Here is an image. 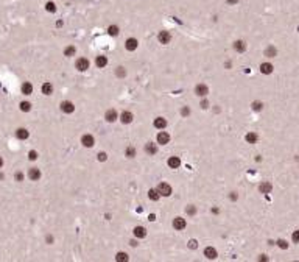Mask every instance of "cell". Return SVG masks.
I'll return each mask as SVG.
<instances>
[{"instance_id":"1","label":"cell","mask_w":299,"mask_h":262,"mask_svg":"<svg viewBox=\"0 0 299 262\" xmlns=\"http://www.w3.org/2000/svg\"><path fill=\"white\" fill-rule=\"evenodd\" d=\"M157 191H159L161 195L170 197V195H171V192H173V189H171V186H170L168 183H161L159 186H157Z\"/></svg>"},{"instance_id":"2","label":"cell","mask_w":299,"mask_h":262,"mask_svg":"<svg viewBox=\"0 0 299 262\" xmlns=\"http://www.w3.org/2000/svg\"><path fill=\"white\" fill-rule=\"evenodd\" d=\"M75 66H76V69H78L80 72H86L89 69V60L87 58H78L76 60V62H75Z\"/></svg>"},{"instance_id":"3","label":"cell","mask_w":299,"mask_h":262,"mask_svg":"<svg viewBox=\"0 0 299 262\" xmlns=\"http://www.w3.org/2000/svg\"><path fill=\"white\" fill-rule=\"evenodd\" d=\"M81 144H83V147L90 148V147H94L95 139H94L92 134H83V136H81Z\"/></svg>"},{"instance_id":"4","label":"cell","mask_w":299,"mask_h":262,"mask_svg":"<svg viewBox=\"0 0 299 262\" xmlns=\"http://www.w3.org/2000/svg\"><path fill=\"white\" fill-rule=\"evenodd\" d=\"M195 94H196L198 97H206L207 94H209V88H207L206 84L199 83V84H196V88H195Z\"/></svg>"},{"instance_id":"5","label":"cell","mask_w":299,"mask_h":262,"mask_svg":"<svg viewBox=\"0 0 299 262\" xmlns=\"http://www.w3.org/2000/svg\"><path fill=\"white\" fill-rule=\"evenodd\" d=\"M185 226H187V222H185V219H182V217H176L173 220V228L178 229V231H182Z\"/></svg>"},{"instance_id":"6","label":"cell","mask_w":299,"mask_h":262,"mask_svg":"<svg viewBox=\"0 0 299 262\" xmlns=\"http://www.w3.org/2000/svg\"><path fill=\"white\" fill-rule=\"evenodd\" d=\"M61 111H62V112H66V114H72V112L75 111V105H73L72 102L66 100V102H62V103H61Z\"/></svg>"},{"instance_id":"7","label":"cell","mask_w":299,"mask_h":262,"mask_svg":"<svg viewBox=\"0 0 299 262\" xmlns=\"http://www.w3.org/2000/svg\"><path fill=\"white\" fill-rule=\"evenodd\" d=\"M157 39H159V42L161 44H170V41H171V34H170V31H159V34H157Z\"/></svg>"},{"instance_id":"8","label":"cell","mask_w":299,"mask_h":262,"mask_svg":"<svg viewBox=\"0 0 299 262\" xmlns=\"http://www.w3.org/2000/svg\"><path fill=\"white\" fill-rule=\"evenodd\" d=\"M133 119H134V116H133V112H129V111H123L120 114V122L123 125H128V123H131L133 122Z\"/></svg>"},{"instance_id":"9","label":"cell","mask_w":299,"mask_h":262,"mask_svg":"<svg viewBox=\"0 0 299 262\" xmlns=\"http://www.w3.org/2000/svg\"><path fill=\"white\" fill-rule=\"evenodd\" d=\"M137 46H139V42H137V39H136V38H129V39H126V42H125L126 50H129V52L137 50Z\"/></svg>"},{"instance_id":"10","label":"cell","mask_w":299,"mask_h":262,"mask_svg":"<svg viewBox=\"0 0 299 262\" xmlns=\"http://www.w3.org/2000/svg\"><path fill=\"white\" fill-rule=\"evenodd\" d=\"M28 178L31 179V181H38V179L41 178V170L38 169V167H31V169L28 170Z\"/></svg>"},{"instance_id":"11","label":"cell","mask_w":299,"mask_h":262,"mask_svg":"<svg viewBox=\"0 0 299 262\" xmlns=\"http://www.w3.org/2000/svg\"><path fill=\"white\" fill-rule=\"evenodd\" d=\"M117 117H119V114H117L115 109H108V111L105 112V119H106V122H109V123L115 122Z\"/></svg>"},{"instance_id":"12","label":"cell","mask_w":299,"mask_h":262,"mask_svg":"<svg viewBox=\"0 0 299 262\" xmlns=\"http://www.w3.org/2000/svg\"><path fill=\"white\" fill-rule=\"evenodd\" d=\"M157 144H162V145H165V144L170 142V134L165 133V131H161L159 134H157Z\"/></svg>"},{"instance_id":"13","label":"cell","mask_w":299,"mask_h":262,"mask_svg":"<svg viewBox=\"0 0 299 262\" xmlns=\"http://www.w3.org/2000/svg\"><path fill=\"white\" fill-rule=\"evenodd\" d=\"M167 164H168L170 169H179V165H181V159H179L178 156H171V158H168Z\"/></svg>"},{"instance_id":"14","label":"cell","mask_w":299,"mask_h":262,"mask_svg":"<svg viewBox=\"0 0 299 262\" xmlns=\"http://www.w3.org/2000/svg\"><path fill=\"white\" fill-rule=\"evenodd\" d=\"M95 64H97V67H100V69H103V67L108 66V58L105 55H98L97 58H95Z\"/></svg>"},{"instance_id":"15","label":"cell","mask_w":299,"mask_h":262,"mask_svg":"<svg viewBox=\"0 0 299 262\" xmlns=\"http://www.w3.org/2000/svg\"><path fill=\"white\" fill-rule=\"evenodd\" d=\"M28 136H30V133H28V130H27V128H19V130L16 131V137L20 139V141L28 139Z\"/></svg>"},{"instance_id":"16","label":"cell","mask_w":299,"mask_h":262,"mask_svg":"<svg viewBox=\"0 0 299 262\" xmlns=\"http://www.w3.org/2000/svg\"><path fill=\"white\" fill-rule=\"evenodd\" d=\"M153 125H154V128H157V130H164L167 126V120L164 119V117H156Z\"/></svg>"},{"instance_id":"17","label":"cell","mask_w":299,"mask_h":262,"mask_svg":"<svg viewBox=\"0 0 299 262\" xmlns=\"http://www.w3.org/2000/svg\"><path fill=\"white\" fill-rule=\"evenodd\" d=\"M234 50L238 52V53H243L246 50V44H245V41H235L234 42Z\"/></svg>"},{"instance_id":"18","label":"cell","mask_w":299,"mask_h":262,"mask_svg":"<svg viewBox=\"0 0 299 262\" xmlns=\"http://www.w3.org/2000/svg\"><path fill=\"white\" fill-rule=\"evenodd\" d=\"M204 256L207 257V259H215L218 254H217V250H215V248L207 247V248H204Z\"/></svg>"},{"instance_id":"19","label":"cell","mask_w":299,"mask_h":262,"mask_svg":"<svg viewBox=\"0 0 299 262\" xmlns=\"http://www.w3.org/2000/svg\"><path fill=\"white\" fill-rule=\"evenodd\" d=\"M133 233H134V236L137 239H143L145 236H147V229H145L143 226H136Z\"/></svg>"},{"instance_id":"20","label":"cell","mask_w":299,"mask_h":262,"mask_svg":"<svg viewBox=\"0 0 299 262\" xmlns=\"http://www.w3.org/2000/svg\"><path fill=\"white\" fill-rule=\"evenodd\" d=\"M259 191L262 192V193H270L271 191H273V186H271V183H268V181H263L259 186Z\"/></svg>"},{"instance_id":"21","label":"cell","mask_w":299,"mask_h":262,"mask_svg":"<svg viewBox=\"0 0 299 262\" xmlns=\"http://www.w3.org/2000/svg\"><path fill=\"white\" fill-rule=\"evenodd\" d=\"M273 64H270V62H263V64H260V72L265 75H270L271 72H273Z\"/></svg>"},{"instance_id":"22","label":"cell","mask_w":299,"mask_h":262,"mask_svg":"<svg viewBox=\"0 0 299 262\" xmlns=\"http://www.w3.org/2000/svg\"><path fill=\"white\" fill-rule=\"evenodd\" d=\"M31 92H33V84L28 83V81H25V83L22 84V94H24V95H31Z\"/></svg>"},{"instance_id":"23","label":"cell","mask_w":299,"mask_h":262,"mask_svg":"<svg viewBox=\"0 0 299 262\" xmlns=\"http://www.w3.org/2000/svg\"><path fill=\"white\" fill-rule=\"evenodd\" d=\"M145 151H147L148 155H156V153H157V147H156V144L148 142L147 145H145Z\"/></svg>"},{"instance_id":"24","label":"cell","mask_w":299,"mask_h":262,"mask_svg":"<svg viewBox=\"0 0 299 262\" xmlns=\"http://www.w3.org/2000/svg\"><path fill=\"white\" fill-rule=\"evenodd\" d=\"M159 197H161V193H159L157 189H150V191H148V198H150V200L157 201V200H159Z\"/></svg>"},{"instance_id":"25","label":"cell","mask_w":299,"mask_h":262,"mask_svg":"<svg viewBox=\"0 0 299 262\" xmlns=\"http://www.w3.org/2000/svg\"><path fill=\"white\" fill-rule=\"evenodd\" d=\"M41 91H42L44 95H52V92H53V86L50 84V83H44V84H42V88H41Z\"/></svg>"},{"instance_id":"26","label":"cell","mask_w":299,"mask_h":262,"mask_svg":"<svg viewBox=\"0 0 299 262\" xmlns=\"http://www.w3.org/2000/svg\"><path fill=\"white\" fill-rule=\"evenodd\" d=\"M245 139H246L248 144H256L257 141H259V136H257L256 133H248L246 136H245Z\"/></svg>"},{"instance_id":"27","label":"cell","mask_w":299,"mask_h":262,"mask_svg":"<svg viewBox=\"0 0 299 262\" xmlns=\"http://www.w3.org/2000/svg\"><path fill=\"white\" fill-rule=\"evenodd\" d=\"M276 55H277V50H276V47H273V46L266 47V50H265V56H268V58H274Z\"/></svg>"},{"instance_id":"28","label":"cell","mask_w":299,"mask_h":262,"mask_svg":"<svg viewBox=\"0 0 299 262\" xmlns=\"http://www.w3.org/2000/svg\"><path fill=\"white\" fill-rule=\"evenodd\" d=\"M120 33V30H119V27L117 25H111V27H108V34H111V36H117Z\"/></svg>"},{"instance_id":"29","label":"cell","mask_w":299,"mask_h":262,"mask_svg":"<svg viewBox=\"0 0 299 262\" xmlns=\"http://www.w3.org/2000/svg\"><path fill=\"white\" fill-rule=\"evenodd\" d=\"M115 261H117V262H126V261H128V254H126V253H123V251L117 253Z\"/></svg>"},{"instance_id":"30","label":"cell","mask_w":299,"mask_h":262,"mask_svg":"<svg viewBox=\"0 0 299 262\" xmlns=\"http://www.w3.org/2000/svg\"><path fill=\"white\" fill-rule=\"evenodd\" d=\"M75 53H76V48H75L73 46L66 47V50H64V55H66V56H75Z\"/></svg>"},{"instance_id":"31","label":"cell","mask_w":299,"mask_h":262,"mask_svg":"<svg viewBox=\"0 0 299 262\" xmlns=\"http://www.w3.org/2000/svg\"><path fill=\"white\" fill-rule=\"evenodd\" d=\"M20 111H24V112L31 111V103L30 102H22L20 103Z\"/></svg>"},{"instance_id":"32","label":"cell","mask_w":299,"mask_h":262,"mask_svg":"<svg viewBox=\"0 0 299 262\" xmlns=\"http://www.w3.org/2000/svg\"><path fill=\"white\" fill-rule=\"evenodd\" d=\"M45 10H47L48 13H56V5L53 2H47L45 3Z\"/></svg>"},{"instance_id":"33","label":"cell","mask_w":299,"mask_h":262,"mask_svg":"<svg viewBox=\"0 0 299 262\" xmlns=\"http://www.w3.org/2000/svg\"><path fill=\"white\" fill-rule=\"evenodd\" d=\"M125 155L128 156V158H134V156H136V148H134V147H128V148L125 150Z\"/></svg>"},{"instance_id":"34","label":"cell","mask_w":299,"mask_h":262,"mask_svg":"<svg viewBox=\"0 0 299 262\" xmlns=\"http://www.w3.org/2000/svg\"><path fill=\"white\" fill-rule=\"evenodd\" d=\"M185 212H187V215H195L196 214V207H195L193 205H190V206L185 207Z\"/></svg>"},{"instance_id":"35","label":"cell","mask_w":299,"mask_h":262,"mask_svg":"<svg viewBox=\"0 0 299 262\" xmlns=\"http://www.w3.org/2000/svg\"><path fill=\"white\" fill-rule=\"evenodd\" d=\"M262 108H263V103L262 102H254L252 103V109L254 111H262Z\"/></svg>"},{"instance_id":"36","label":"cell","mask_w":299,"mask_h":262,"mask_svg":"<svg viewBox=\"0 0 299 262\" xmlns=\"http://www.w3.org/2000/svg\"><path fill=\"white\" fill-rule=\"evenodd\" d=\"M277 245L282 248V250H287V248H288V243H287V240H284V239H279V240H277Z\"/></svg>"},{"instance_id":"37","label":"cell","mask_w":299,"mask_h":262,"mask_svg":"<svg viewBox=\"0 0 299 262\" xmlns=\"http://www.w3.org/2000/svg\"><path fill=\"white\" fill-rule=\"evenodd\" d=\"M117 76H120V78H123V76L126 75V70L123 69V67H117Z\"/></svg>"},{"instance_id":"38","label":"cell","mask_w":299,"mask_h":262,"mask_svg":"<svg viewBox=\"0 0 299 262\" xmlns=\"http://www.w3.org/2000/svg\"><path fill=\"white\" fill-rule=\"evenodd\" d=\"M28 159H30V161H36V159H38V151L31 150V151L28 153Z\"/></svg>"},{"instance_id":"39","label":"cell","mask_w":299,"mask_h":262,"mask_svg":"<svg viewBox=\"0 0 299 262\" xmlns=\"http://www.w3.org/2000/svg\"><path fill=\"white\" fill-rule=\"evenodd\" d=\"M291 239H293V242H294V243H299V229H298V231H293Z\"/></svg>"},{"instance_id":"40","label":"cell","mask_w":299,"mask_h":262,"mask_svg":"<svg viewBox=\"0 0 299 262\" xmlns=\"http://www.w3.org/2000/svg\"><path fill=\"white\" fill-rule=\"evenodd\" d=\"M14 178H16V181H22V179H24V173H22V172H17V173L14 175Z\"/></svg>"},{"instance_id":"41","label":"cell","mask_w":299,"mask_h":262,"mask_svg":"<svg viewBox=\"0 0 299 262\" xmlns=\"http://www.w3.org/2000/svg\"><path fill=\"white\" fill-rule=\"evenodd\" d=\"M181 114H182V116H189V114H190V108L184 106L182 109H181Z\"/></svg>"},{"instance_id":"42","label":"cell","mask_w":299,"mask_h":262,"mask_svg":"<svg viewBox=\"0 0 299 262\" xmlns=\"http://www.w3.org/2000/svg\"><path fill=\"white\" fill-rule=\"evenodd\" d=\"M97 158H98V161H106V153H98L97 155Z\"/></svg>"},{"instance_id":"43","label":"cell","mask_w":299,"mask_h":262,"mask_svg":"<svg viewBox=\"0 0 299 262\" xmlns=\"http://www.w3.org/2000/svg\"><path fill=\"white\" fill-rule=\"evenodd\" d=\"M229 198H231V200H232V201H235V200H237V198H238V195H237V193H235V192H231Z\"/></svg>"},{"instance_id":"44","label":"cell","mask_w":299,"mask_h":262,"mask_svg":"<svg viewBox=\"0 0 299 262\" xmlns=\"http://www.w3.org/2000/svg\"><path fill=\"white\" fill-rule=\"evenodd\" d=\"M189 247L192 248V250H193V248H196V240H193V239H192V240L189 242Z\"/></svg>"},{"instance_id":"45","label":"cell","mask_w":299,"mask_h":262,"mask_svg":"<svg viewBox=\"0 0 299 262\" xmlns=\"http://www.w3.org/2000/svg\"><path fill=\"white\" fill-rule=\"evenodd\" d=\"M201 108L207 109V108H209V102H207V100H203V102H201Z\"/></svg>"},{"instance_id":"46","label":"cell","mask_w":299,"mask_h":262,"mask_svg":"<svg viewBox=\"0 0 299 262\" xmlns=\"http://www.w3.org/2000/svg\"><path fill=\"white\" fill-rule=\"evenodd\" d=\"M237 2H238V0H226V3H228V5H235Z\"/></svg>"},{"instance_id":"47","label":"cell","mask_w":299,"mask_h":262,"mask_svg":"<svg viewBox=\"0 0 299 262\" xmlns=\"http://www.w3.org/2000/svg\"><path fill=\"white\" fill-rule=\"evenodd\" d=\"M129 243H131V247H136V245H137V242H136V240H131Z\"/></svg>"},{"instance_id":"48","label":"cell","mask_w":299,"mask_h":262,"mask_svg":"<svg viewBox=\"0 0 299 262\" xmlns=\"http://www.w3.org/2000/svg\"><path fill=\"white\" fill-rule=\"evenodd\" d=\"M56 27H62V20H58V22H56Z\"/></svg>"},{"instance_id":"49","label":"cell","mask_w":299,"mask_h":262,"mask_svg":"<svg viewBox=\"0 0 299 262\" xmlns=\"http://www.w3.org/2000/svg\"><path fill=\"white\" fill-rule=\"evenodd\" d=\"M2 165H3V159H2V156H0V169H2Z\"/></svg>"}]
</instances>
